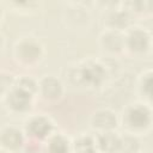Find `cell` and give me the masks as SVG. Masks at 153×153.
Masks as SVG:
<instances>
[{
  "label": "cell",
  "mask_w": 153,
  "mask_h": 153,
  "mask_svg": "<svg viewBox=\"0 0 153 153\" xmlns=\"http://www.w3.org/2000/svg\"><path fill=\"white\" fill-rule=\"evenodd\" d=\"M45 56L43 42L32 35L20 36L12 47V57L14 62L25 68L38 66Z\"/></svg>",
  "instance_id": "cell-3"
},
{
  "label": "cell",
  "mask_w": 153,
  "mask_h": 153,
  "mask_svg": "<svg viewBox=\"0 0 153 153\" xmlns=\"http://www.w3.org/2000/svg\"><path fill=\"white\" fill-rule=\"evenodd\" d=\"M7 5L12 8L13 12L18 13V14H32V13H37L39 11L41 7V2L37 1H12V2H7Z\"/></svg>",
  "instance_id": "cell-18"
},
{
  "label": "cell",
  "mask_w": 153,
  "mask_h": 153,
  "mask_svg": "<svg viewBox=\"0 0 153 153\" xmlns=\"http://www.w3.org/2000/svg\"><path fill=\"white\" fill-rule=\"evenodd\" d=\"M124 36V53L133 56H143L151 51L152 33L148 29L139 25H133L123 32Z\"/></svg>",
  "instance_id": "cell-5"
},
{
  "label": "cell",
  "mask_w": 153,
  "mask_h": 153,
  "mask_svg": "<svg viewBox=\"0 0 153 153\" xmlns=\"http://www.w3.org/2000/svg\"><path fill=\"white\" fill-rule=\"evenodd\" d=\"M23 153H44V143L35 140H26Z\"/></svg>",
  "instance_id": "cell-20"
},
{
  "label": "cell",
  "mask_w": 153,
  "mask_h": 153,
  "mask_svg": "<svg viewBox=\"0 0 153 153\" xmlns=\"http://www.w3.org/2000/svg\"><path fill=\"white\" fill-rule=\"evenodd\" d=\"M16 76L12 72L0 71V96L4 97L13 86L16 81Z\"/></svg>",
  "instance_id": "cell-19"
},
{
  "label": "cell",
  "mask_w": 153,
  "mask_h": 153,
  "mask_svg": "<svg viewBox=\"0 0 153 153\" xmlns=\"http://www.w3.org/2000/svg\"><path fill=\"white\" fill-rule=\"evenodd\" d=\"M73 153H99L97 151L96 147H91V148H86V149H81V151H76V152H73Z\"/></svg>",
  "instance_id": "cell-21"
},
{
  "label": "cell",
  "mask_w": 153,
  "mask_h": 153,
  "mask_svg": "<svg viewBox=\"0 0 153 153\" xmlns=\"http://www.w3.org/2000/svg\"><path fill=\"white\" fill-rule=\"evenodd\" d=\"M122 6L134 17H146L152 13V2L151 1H124L121 2Z\"/></svg>",
  "instance_id": "cell-15"
},
{
  "label": "cell",
  "mask_w": 153,
  "mask_h": 153,
  "mask_svg": "<svg viewBox=\"0 0 153 153\" xmlns=\"http://www.w3.org/2000/svg\"><path fill=\"white\" fill-rule=\"evenodd\" d=\"M4 47H5V36H4L2 32L0 31V51L4 49Z\"/></svg>",
  "instance_id": "cell-22"
},
{
  "label": "cell",
  "mask_w": 153,
  "mask_h": 153,
  "mask_svg": "<svg viewBox=\"0 0 153 153\" xmlns=\"http://www.w3.org/2000/svg\"><path fill=\"white\" fill-rule=\"evenodd\" d=\"M90 127L94 134L117 130L120 127V115L110 108H99L91 114Z\"/></svg>",
  "instance_id": "cell-9"
},
{
  "label": "cell",
  "mask_w": 153,
  "mask_h": 153,
  "mask_svg": "<svg viewBox=\"0 0 153 153\" xmlns=\"http://www.w3.org/2000/svg\"><path fill=\"white\" fill-rule=\"evenodd\" d=\"M0 153H7V152H5V151H2V149L0 148Z\"/></svg>",
  "instance_id": "cell-24"
},
{
  "label": "cell",
  "mask_w": 153,
  "mask_h": 153,
  "mask_svg": "<svg viewBox=\"0 0 153 153\" xmlns=\"http://www.w3.org/2000/svg\"><path fill=\"white\" fill-rule=\"evenodd\" d=\"M4 16H5V8L2 6V4H0V24L2 23V19H4Z\"/></svg>",
  "instance_id": "cell-23"
},
{
  "label": "cell",
  "mask_w": 153,
  "mask_h": 153,
  "mask_svg": "<svg viewBox=\"0 0 153 153\" xmlns=\"http://www.w3.org/2000/svg\"><path fill=\"white\" fill-rule=\"evenodd\" d=\"M22 129L26 140L44 142L56 131V126L47 114H29L23 122Z\"/></svg>",
  "instance_id": "cell-4"
},
{
  "label": "cell",
  "mask_w": 153,
  "mask_h": 153,
  "mask_svg": "<svg viewBox=\"0 0 153 153\" xmlns=\"http://www.w3.org/2000/svg\"><path fill=\"white\" fill-rule=\"evenodd\" d=\"M66 93L65 82L54 74H45L38 79L37 97L47 103L60 102Z\"/></svg>",
  "instance_id": "cell-8"
},
{
  "label": "cell",
  "mask_w": 153,
  "mask_h": 153,
  "mask_svg": "<svg viewBox=\"0 0 153 153\" xmlns=\"http://www.w3.org/2000/svg\"><path fill=\"white\" fill-rule=\"evenodd\" d=\"M43 143L44 153H73L71 137L57 130Z\"/></svg>",
  "instance_id": "cell-13"
},
{
  "label": "cell",
  "mask_w": 153,
  "mask_h": 153,
  "mask_svg": "<svg viewBox=\"0 0 153 153\" xmlns=\"http://www.w3.org/2000/svg\"><path fill=\"white\" fill-rule=\"evenodd\" d=\"M35 98L36 97L13 86L2 97V104L6 111L12 115H29L33 106Z\"/></svg>",
  "instance_id": "cell-7"
},
{
  "label": "cell",
  "mask_w": 153,
  "mask_h": 153,
  "mask_svg": "<svg viewBox=\"0 0 153 153\" xmlns=\"http://www.w3.org/2000/svg\"><path fill=\"white\" fill-rule=\"evenodd\" d=\"M103 16L104 29L115 30L118 32H124L134 25V17L122 6L121 2H111L110 7H105Z\"/></svg>",
  "instance_id": "cell-6"
},
{
  "label": "cell",
  "mask_w": 153,
  "mask_h": 153,
  "mask_svg": "<svg viewBox=\"0 0 153 153\" xmlns=\"http://www.w3.org/2000/svg\"><path fill=\"white\" fill-rule=\"evenodd\" d=\"M109 76V69L99 60L88 59L79 62L69 71V79L78 86L90 88L102 87Z\"/></svg>",
  "instance_id": "cell-2"
},
{
  "label": "cell",
  "mask_w": 153,
  "mask_h": 153,
  "mask_svg": "<svg viewBox=\"0 0 153 153\" xmlns=\"http://www.w3.org/2000/svg\"><path fill=\"white\" fill-rule=\"evenodd\" d=\"M26 142V136L22 128L13 124L0 127V148L7 153L22 152Z\"/></svg>",
  "instance_id": "cell-10"
},
{
  "label": "cell",
  "mask_w": 153,
  "mask_h": 153,
  "mask_svg": "<svg viewBox=\"0 0 153 153\" xmlns=\"http://www.w3.org/2000/svg\"><path fill=\"white\" fill-rule=\"evenodd\" d=\"M141 141L139 136L133 134H122L118 153H141Z\"/></svg>",
  "instance_id": "cell-17"
},
{
  "label": "cell",
  "mask_w": 153,
  "mask_h": 153,
  "mask_svg": "<svg viewBox=\"0 0 153 153\" xmlns=\"http://www.w3.org/2000/svg\"><path fill=\"white\" fill-rule=\"evenodd\" d=\"M152 69H145L139 75L136 82V91L140 97V100L148 104H151L152 100Z\"/></svg>",
  "instance_id": "cell-14"
},
{
  "label": "cell",
  "mask_w": 153,
  "mask_h": 153,
  "mask_svg": "<svg viewBox=\"0 0 153 153\" xmlns=\"http://www.w3.org/2000/svg\"><path fill=\"white\" fill-rule=\"evenodd\" d=\"M14 87L33 96L37 97V88H38V79L33 78L32 75L27 74H22L16 76L14 81Z\"/></svg>",
  "instance_id": "cell-16"
},
{
  "label": "cell",
  "mask_w": 153,
  "mask_h": 153,
  "mask_svg": "<svg viewBox=\"0 0 153 153\" xmlns=\"http://www.w3.org/2000/svg\"><path fill=\"white\" fill-rule=\"evenodd\" d=\"M121 137L122 134H120L117 130L94 134L96 148L99 153H118Z\"/></svg>",
  "instance_id": "cell-12"
},
{
  "label": "cell",
  "mask_w": 153,
  "mask_h": 153,
  "mask_svg": "<svg viewBox=\"0 0 153 153\" xmlns=\"http://www.w3.org/2000/svg\"><path fill=\"white\" fill-rule=\"evenodd\" d=\"M120 126L127 134H147L152 128V105L141 100L126 105L120 115Z\"/></svg>",
  "instance_id": "cell-1"
},
{
  "label": "cell",
  "mask_w": 153,
  "mask_h": 153,
  "mask_svg": "<svg viewBox=\"0 0 153 153\" xmlns=\"http://www.w3.org/2000/svg\"><path fill=\"white\" fill-rule=\"evenodd\" d=\"M98 44L102 51L108 55H120L124 53V36L123 32L104 29L98 36Z\"/></svg>",
  "instance_id": "cell-11"
}]
</instances>
